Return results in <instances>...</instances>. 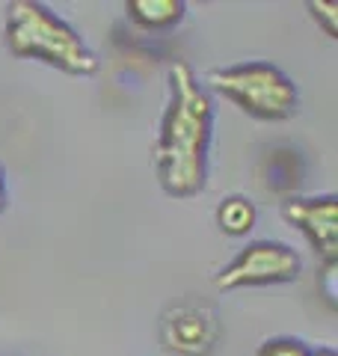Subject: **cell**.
Instances as JSON below:
<instances>
[{
    "label": "cell",
    "mask_w": 338,
    "mask_h": 356,
    "mask_svg": "<svg viewBox=\"0 0 338 356\" xmlns=\"http://www.w3.org/2000/svg\"><path fill=\"white\" fill-rule=\"evenodd\" d=\"M6 48L21 60H39L65 74H95L98 60L69 21L39 0H13L6 6Z\"/></svg>",
    "instance_id": "7a4b0ae2"
},
{
    "label": "cell",
    "mask_w": 338,
    "mask_h": 356,
    "mask_svg": "<svg viewBox=\"0 0 338 356\" xmlns=\"http://www.w3.org/2000/svg\"><path fill=\"white\" fill-rule=\"evenodd\" d=\"M208 83L214 92L229 98L234 107L243 113L264 122H279L297 113V83L270 63L250 60V63H234L208 74Z\"/></svg>",
    "instance_id": "3957f363"
},
{
    "label": "cell",
    "mask_w": 338,
    "mask_h": 356,
    "mask_svg": "<svg viewBox=\"0 0 338 356\" xmlns=\"http://www.w3.org/2000/svg\"><path fill=\"white\" fill-rule=\"evenodd\" d=\"M6 211V175H3V166H0V214Z\"/></svg>",
    "instance_id": "8fae6325"
},
{
    "label": "cell",
    "mask_w": 338,
    "mask_h": 356,
    "mask_svg": "<svg viewBox=\"0 0 338 356\" xmlns=\"http://www.w3.org/2000/svg\"><path fill=\"white\" fill-rule=\"evenodd\" d=\"M217 315L214 309L202 303H178L166 309L161 321V339L163 348L178 356H205L217 341Z\"/></svg>",
    "instance_id": "8992f818"
},
{
    "label": "cell",
    "mask_w": 338,
    "mask_h": 356,
    "mask_svg": "<svg viewBox=\"0 0 338 356\" xmlns=\"http://www.w3.org/2000/svg\"><path fill=\"white\" fill-rule=\"evenodd\" d=\"M303 273V259L294 247L282 241H252L217 273V288H258L297 282Z\"/></svg>",
    "instance_id": "277c9868"
},
{
    "label": "cell",
    "mask_w": 338,
    "mask_h": 356,
    "mask_svg": "<svg viewBox=\"0 0 338 356\" xmlns=\"http://www.w3.org/2000/svg\"><path fill=\"white\" fill-rule=\"evenodd\" d=\"M255 356H312V348L300 339L276 336V339H267L261 348L255 350Z\"/></svg>",
    "instance_id": "9c48e42d"
},
{
    "label": "cell",
    "mask_w": 338,
    "mask_h": 356,
    "mask_svg": "<svg viewBox=\"0 0 338 356\" xmlns=\"http://www.w3.org/2000/svg\"><path fill=\"white\" fill-rule=\"evenodd\" d=\"M217 226L223 235H229V238H243V235H250V232L255 229V222H258V208L250 196H241V193H234V196H225L223 202L217 205Z\"/></svg>",
    "instance_id": "ba28073f"
},
{
    "label": "cell",
    "mask_w": 338,
    "mask_h": 356,
    "mask_svg": "<svg viewBox=\"0 0 338 356\" xmlns=\"http://www.w3.org/2000/svg\"><path fill=\"white\" fill-rule=\"evenodd\" d=\"M125 13L140 30H169L184 18L187 6L182 0H128Z\"/></svg>",
    "instance_id": "52a82bcc"
},
{
    "label": "cell",
    "mask_w": 338,
    "mask_h": 356,
    "mask_svg": "<svg viewBox=\"0 0 338 356\" xmlns=\"http://www.w3.org/2000/svg\"><path fill=\"white\" fill-rule=\"evenodd\" d=\"M282 217L312 243L323 264H338V199L332 193L285 199Z\"/></svg>",
    "instance_id": "5b68a950"
},
{
    "label": "cell",
    "mask_w": 338,
    "mask_h": 356,
    "mask_svg": "<svg viewBox=\"0 0 338 356\" xmlns=\"http://www.w3.org/2000/svg\"><path fill=\"white\" fill-rule=\"evenodd\" d=\"M312 356H338L332 348H318V350H312Z\"/></svg>",
    "instance_id": "7c38bea8"
},
{
    "label": "cell",
    "mask_w": 338,
    "mask_h": 356,
    "mask_svg": "<svg viewBox=\"0 0 338 356\" xmlns=\"http://www.w3.org/2000/svg\"><path fill=\"white\" fill-rule=\"evenodd\" d=\"M214 104L187 63L169 69V102L157 131L154 170L161 187L175 199H190L208 184V146Z\"/></svg>",
    "instance_id": "6da1fadb"
},
{
    "label": "cell",
    "mask_w": 338,
    "mask_h": 356,
    "mask_svg": "<svg viewBox=\"0 0 338 356\" xmlns=\"http://www.w3.org/2000/svg\"><path fill=\"white\" fill-rule=\"evenodd\" d=\"M312 18L323 27L330 39H338V3H306Z\"/></svg>",
    "instance_id": "30bf717a"
}]
</instances>
